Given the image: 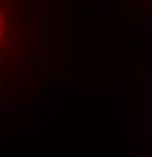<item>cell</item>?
Instances as JSON below:
<instances>
[{"mask_svg":"<svg viewBox=\"0 0 152 157\" xmlns=\"http://www.w3.org/2000/svg\"><path fill=\"white\" fill-rule=\"evenodd\" d=\"M17 5L0 0V75L10 65V56L22 36V10H15Z\"/></svg>","mask_w":152,"mask_h":157,"instance_id":"6da1fadb","label":"cell"}]
</instances>
